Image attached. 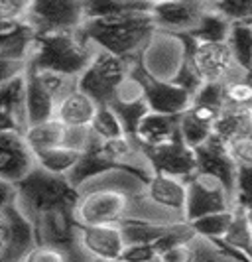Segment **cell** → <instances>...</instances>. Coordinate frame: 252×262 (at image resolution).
<instances>
[{
  "mask_svg": "<svg viewBox=\"0 0 252 262\" xmlns=\"http://www.w3.org/2000/svg\"><path fill=\"white\" fill-rule=\"evenodd\" d=\"M209 10V2L197 0H175V2H154L152 20L159 32L184 36L199 26L203 14Z\"/></svg>",
  "mask_w": 252,
  "mask_h": 262,
  "instance_id": "obj_12",
  "label": "cell"
},
{
  "mask_svg": "<svg viewBox=\"0 0 252 262\" xmlns=\"http://www.w3.org/2000/svg\"><path fill=\"white\" fill-rule=\"evenodd\" d=\"M146 180L130 171H108L79 187L75 215L79 225H122L128 219L148 223H186L170 211L150 201Z\"/></svg>",
  "mask_w": 252,
  "mask_h": 262,
  "instance_id": "obj_1",
  "label": "cell"
},
{
  "mask_svg": "<svg viewBox=\"0 0 252 262\" xmlns=\"http://www.w3.org/2000/svg\"><path fill=\"white\" fill-rule=\"evenodd\" d=\"M237 209L235 199L228 195L223 184L217 182L211 176L195 173L189 180V199H187L186 221L193 223L201 217H207L213 213Z\"/></svg>",
  "mask_w": 252,
  "mask_h": 262,
  "instance_id": "obj_10",
  "label": "cell"
},
{
  "mask_svg": "<svg viewBox=\"0 0 252 262\" xmlns=\"http://www.w3.org/2000/svg\"><path fill=\"white\" fill-rule=\"evenodd\" d=\"M221 241L225 245H228L231 249L240 250V252H244L248 256V252L252 249V225L248 221L246 209H240V207L235 209V219H233L226 235Z\"/></svg>",
  "mask_w": 252,
  "mask_h": 262,
  "instance_id": "obj_31",
  "label": "cell"
},
{
  "mask_svg": "<svg viewBox=\"0 0 252 262\" xmlns=\"http://www.w3.org/2000/svg\"><path fill=\"white\" fill-rule=\"evenodd\" d=\"M237 207H240V209H252V168H239Z\"/></svg>",
  "mask_w": 252,
  "mask_h": 262,
  "instance_id": "obj_42",
  "label": "cell"
},
{
  "mask_svg": "<svg viewBox=\"0 0 252 262\" xmlns=\"http://www.w3.org/2000/svg\"><path fill=\"white\" fill-rule=\"evenodd\" d=\"M99 108L101 106L97 105L87 93L75 89L69 93L65 99L59 101L55 118L61 120L67 128H91Z\"/></svg>",
  "mask_w": 252,
  "mask_h": 262,
  "instance_id": "obj_20",
  "label": "cell"
},
{
  "mask_svg": "<svg viewBox=\"0 0 252 262\" xmlns=\"http://www.w3.org/2000/svg\"><path fill=\"white\" fill-rule=\"evenodd\" d=\"M197 158V173L211 176L228 191V195L237 203V182H239V166L228 154V146L221 142L217 136H211L207 142L195 148Z\"/></svg>",
  "mask_w": 252,
  "mask_h": 262,
  "instance_id": "obj_13",
  "label": "cell"
},
{
  "mask_svg": "<svg viewBox=\"0 0 252 262\" xmlns=\"http://www.w3.org/2000/svg\"><path fill=\"white\" fill-rule=\"evenodd\" d=\"M95 262H122V260H95Z\"/></svg>",
  "mask_w": 252,
  "mask_h": 262,
  "instance_id": "obj_49",
  "label": "cell"
},
{
  "mask_svg": "<svg viewBox=\"0 0 252 262\" xmlns=\"http://www.w3.org/2000/svg\"><path fill=\"white\" fill-rule=\"evenodd\" d=\"M148 262H164V260H162V256H156V258H152V260H148Z\"/></svg>",
  "mask_w": 252,
  "mask_h": 262,
  "instance_id": "obj_48",
  "label": "cell"
},
{
  "mask_svg": "<svg viewBox=\"0 0 252 262\" xmlns=\"http://www.w3.org/2000/svg\"><path fill=\"white\" fill-rule=\"evenodd\" d=\"M26 142L30 144V148L34 150V154H40L45 150H52V148H59V146H65L67 142V126L57 120H45L40 124H34L30 126L28 132L24 134Z\"/></svg>",
  "mask_w": 252,
  "mask_h": 262,
  "instance_id": "obj_25",
  "label": "cell"
},
{
  "mask_svg": "<svg viewBox=\"0 0 252 262\" xmlns=\"http://www.w3.org/2000/svg\"><path fill=\"white\" fill-rule=\"evenodd\" d=\"M186 48V57L195 66L205 83H231L240 77H246L237 63L228 43H199L189 34L179 36Z\"/></svg>",
  "mask_w": 252,
  "mask_h": 262,
  "instance_id": "obj_6",
  "label": "cell"
},
{
  "mask_svg": "<svg viewBox=\"0 0 252 262\" xmlns=\"http://www.w3.org/2000/svg\"><path fill=\"white\" fill-rule=\"evenodd\" d=\"M246 215H248V221H250V225H252V209H246Z\"/></svg>",
  "mask_w": 252,
  "mask_h": 262,
  "instance_id": "obj_47",
  "label": "cell"
},
{
  "mask_svg": "<svg viewBox=\"0 0 252 262\" xmlns=\"http://www.w3.org/2000/svg\"><path fill=\"white\" fill-rule=\"evenodd\" d=\"M213 136H217L226 146L252 136V108L228 105L213 124Z\"/></svg>",
  "mask_w": 252,
  "mask_h": 262,
  "instance_id": "obj_22",
  "label": "cell"
},
{
  "mask_svg": "<svg viewBox=\"0 0 252 262\" xmlns=\"http://www.w3.org/2000/svg\"><path fill=\"white\" fill-rule=\"evenodd\" d=\"M99 48L79 32L40 36L38 48L28 63L38 71H55L79 79L93 63Z\"/></svg>",
  "mask_w": 252,
  "mask_h": 262,
  "instance_id": "obj_3",
  "label": "cell"
},
{
  "mask_svg": "<svg viewBox=\"0 0 252 262\" xmlns=\"http://www.w3.org/2000/svg\"><path fill=\"white\" fill-rule=\"evenodd\" d=\"M226 43H228L240 69L248 73V69L252 67V24H248V22L233 24Z\"/></svg>",
  "mask_w": 252,
  "mask_h": 262,
  "instance_id": "obj_30",
  "label": "cell"
},
{
  "mask_svg": "<svg viewBox=\"0 0 252 262\" xmlns=\"http://www.w3.org/2000/svg\"><path fill=\"white\" fill-rule=\"evenodd\" d=\"M2 182L18 185L38 166V158L26 142L24 134L2 130Z\"/></svg>",
  "mask_w": 252,
  "mask_h": 262,
  "instance_id": "obj_15",
  "label": "cell"
},
{
  "mask_svg": "<svg viewBox=\"0 0 252 262\" xmlns=\"http://www.w3.org/2000/svg\"><path fill=\"white\" fill-rule=\"evenodd\" d=\"M250 24H252V22H250Z\"/></svg>",
  "mask_w": 252,
  "mask_h": 262,
  "instance_id": "obj_52",
  "label": "cell"
},
{
  "mask_svg": "<svg viewBox=\"0 0 252 262\" xmlns=\"http://www.w3.org/2000/svg\"><path fill=\"white\" fill-rule=\"evenodd\" d=\"M132 61L99 50L93 63L79 77V89L99 106H110L119 97L120 87L130 79Z\"/></svg>",
  "mask_w": 252,
  "mask_h": 262,
  "instance_id": "obj_5",
  "label": "cell"
},
{
  "mask_svg": "<svg viewBox=\"0 0 252 262\" xmlns=\"http://www.w3.org/2000/svg\"><path fill=\"white\" fill-rule=\"evenodd\" d=\"M91 130L101 140H112V138H120V136H128L124 126H122V122L119 120V117L114 115V111L110 106H101L99 108Z\"/></svg>",
  "mask_w": 252,
  "mask_h": 262,
  "instance_id": "obj_35",
  "label": "cell"
},
{
  "mask_svg": "<svg viewBox=\"0 0 252 262\" xmlns=\"http://www.w3.org/2000/svg\"><path fill=\"white\" fill-rule=\"evenodd\" d=\"M246 79H248V81H250V83H252V67H250V69H248V73H246Z\"/></svg>",
  "mask_w": 252,
  "mask_h": 262,
  "instance_id": "obj_46",
  "label": "cell"
},
{
  "mask_svg": "<svg viewBox=\"0 0 252 262\" xmlns=\"http://www.w3.org/2000/svg\"><path fill=\"white\" fill-rule=\"evenodd\" d=\"M79 241L81 247L95 260H122L124 250L128 249L124 233L119 225H81Z\"/></svg>",
  "mask_w": 252,
  "mask_h": 262,
  "instance_id": "obj_16",
  "label": "cell"
},
{
  "mask_svg": "<svg viewBox=\"0 0 252 262\" xmlns=\"http://www.w3.org/2000/svg\"><path fill=\"white\" fill-rule=\"evenodd\" d=\"M191 105L209 106L213 111L223 113L226 106H228L225 95V85L223 83H205L201 87V91L193 97V103Z\"/></svg>",
  "mask_w": 252,
  "mask_h": 262,
  "instance_id": "obj_37",
  "label": "cell"
},
{
  "mask_svg": "<svg viewBox=\"0 0 252 262\" xmlns=\"http://www.w3.org/2000/svg\"><path fill=\"white\" fill-rule=\"evenodd\" d=\"M132 77L142 85L144 99L152 113L158 115H184L189 111L193 103V97L187 95L184 89L173 85L170 81H159L148 73L142 59H138L132 66Z\"/></svg>",
  "mask_w": 252,
  "mask_h": 262,
  "instance_id": "obj_9",
  "label": "cell"
},
{
  "mask_svg": "<svg viewBox=\"0 0 252 262\" xmlns=\"http://www.w3.org/2000/svg\"><path fill=\"white\" fill-rule=\"evenodd\" d=\"M225 95L231 106H252V83L246 77L226 83Z\"/></svg>",
  "mask_w": 252,
  "mask_h": 262,
  "instance_id": "obj_39",
  "label": "cell"
},
{
  "mask_svg": "<svg viewBox=\"0 0 252 262\" xmlns=\"http://www.w3.org/2000/svg\"><path fill=\"white\" fill-rule=\"evenodd\" d=\"M146 193L154 205L170 211L181 221H186L187 199H189V182L187 180L166 176V173H154L146 184Z\"/></svg>",
  "mask_w": 252,
  "mask_h": 262,
  "instance_id": "obj_17",
  "label": "cell"
},
{
  "mask_svg": "<svg viewBox=\"0 0 252 262\" xmlns=\"http://www.w3.org/2000/svg\"><path fill=\"white\" fill-rule=\"evenodd\" d=\"M81 156H83V152L67 148V146H59V148H52V150L36 154L40 168L48 170L50 173H55V176H65V178H69V173L77 168Z\"/></svg>",
  "mask_w": 252,
  "mask_h": 262,
  "instance_id": "obj_28",
  "label": "cell"
},
{
  "mask_svg": "<svg viewBox=\"0 0 252 262\" xmlns=\"http://www.w3.org/2000/svg\"><path fill=\"white\" fill-rule=\"evenodd\" d=\"M144 154H146L150 168H152L154 173H166V176L181 178V180H187V182L197 173L195 150L189 148L184 142L181 136L177 140L168 142L164 146L144 148Z\"/></svg>",
  "mask_w": 252,
  "mask_h": 262,
  "instance_id": "obj_14",
  "label": "cell"
},
{
  "mask_svg": "<svg viewBox=\"0 0 252 262\" xmlns=\"http://www.w3.org/2000/svg\"><path fill=\"white\" fill-rule=\"evenodd\" d=\"M158 28L152 20V14H122L87 20L81 28V34L91 39L99 50L119 55L136 63Z\"/></svg>",
  "mask_w": 252,
  "mask_h": 262,
  "instance_id": "obj_2",
  "label": "cell"
},
{
  "mask_svg": "<svg viewBox=\"0 0 252 262\" xmlns=\"http://www.w3.org/2000/svg\"><path fill=\"white\" fill-rule=\"evenodd\" d=\"M211 6L219 14H223L231 24L252 22V0H221V2H211Z\"/></svg>",
  "mask_w": 252,
  "mask_h": 262,
  "instance_id": "obj_36",
  "label": "cell"
},
{
  "mask_svg": "<svg viewBox=\"0 0 252 262\" xmlns=\"http://www.w3.org/2000/svg\"><path fill=\"white\" fill-rule=\"evenodd\" d=\"M191 250L189 262H250L244 252L231 249L221 238L195 236L191 241Z\"/></svg>",
  "mask_w": 252,
  "mask_h": 262,
  "instance_id": "obj_24",
  "label": "cell"
},
{
  "mask_svg": "<svg viewBox=\"0 0 252 262\" xmlns=\"http://www.w3.org/2000/svg\"><path fill=\"white\" fill-rule=\"evenodd\" d=\"M28 73V63H20V61H4L0 59V85L8 83L16 77H22Z\"/></svg>",
  "mask_w": 252,
  "mask_h": 262,
  "instance_id": "obj_45",
  "label": "cell"
},
{
  "mask_svg": "<svg viewBox=\"0 0 252 262\" xmlns=\"http://www.w3.org/2000/svg\"><path fill=\"white\" fill-rule=\"evenodd\" d=\"M38 32L28 22L22 24H2V48L0 59L30 63L38 48Z\"/></svg>",
  "mask_w": 252,
  "mask_h": 262,
  "instance_id": "obj_19",
  "label": "cell"
},
{
  "mask_svg": "<svg viewBox=\"0 0 252 262\" xmlns=\"http://www.w3.org/2000/svg\"><path fill=\"white\" fill-rule=\"evenodd\" d=\"M26 89H28V117H30V126L40 124L45 120L55 118L57 111V101L52 93L41 85L38 71L28 66L26 73Z\"/></svg>",
  "mask_w": 252,
  "mask_h": 262,
  "instance_id": "obj_23",
  "label": "cell"
},
{
  "mask_svg": "<svg viewBox=\"0 0 252 262\" xmlns=\"http://www.w3.org/2000/svg\"><path fill=\"white\" fill-rule=\"evenodd\" d=\"M156 256L158 252L154 249V245H132L124 250L122 262H148Z\"/></svg>",
  "mask_w": 252,
  "mask_h": 262,
  "instance_id": "obj_44",
  "label": "cell"
},
{
  "mask_svg": "<svg viewBox=\"0 0 252 262\" xmlns=\"http://www.w3.org/2000/svg\"><path fill=\"white\" fill-rule=\"evenodd\" d=\"M250 108H252V106H250Z\"/></svg>",
  "mask_w": 252,
  "mask_h": 262,
  "instance_id": "obj_51",
  "label": "cell"
},
{
  "mask_svg": "<svg viewBox=\"0 0 252 262\" xmlns=\"http://www.w3.org/2000/svg\"><path fill=\"white\" fill-rule=\"evenodd\" d=\"M119 227L124 233L126 245L132 247V245H152V243H156L164 235H168L175 225H159L140 221V219H128V221H124Z\"/></svg>",
  "mask_w": 252,
  "mask_h": 262,
  "instance_id": "obj_29",
  "label": "cell"
},
{
  "mask_svg": "<svg viewBox=\"0 0 252 262\" xmlns=\"http://www.w3.org/2000/svg\"><path fill=\"white\" fill-rule=\"evenodd\" d=\"M38 245L36 223L18 203L0 205V258L2 262H24Z\"/></svg>",
  "mask_w": 252,
  "mask_h": 262,
  "instance_id": "obj_8",
  "label": "cell"
},
{
  "mask_svg": "<svg viewBox=\"0 0 252 262\" xmlns=\"http://www.w3.org/2000/svg\"><path fill=\"white\" fill-rule=\"evenodd\" d=\"M228 154L233 156L239 168H252V136L228 144Z\"/></svg>",
  "mask_w": 252,
  "mask_h": 262,
  "instance_id": "obj_43",
  "label": "cell"
},
{
  "mask_svg": "<svg viewBox=\"0 0 252 262\" xmlns=\"http://www.w3.org/2000/svg\"><path fill=\"white\" fill-rule=\"evenodd\" d=\"M179 120L181 115H158L150 113L138 126L136 138L144 148H156L168 142L177 140L179 134Z\"/></svg>",
  "mask_w": 252,
  "mask_h": 262,
  "instance_id": "obj_21",
  "label": "cell"
},
{
  "mask_svg": "<svg viewBox=\"0 0 252 262\" xmlns=\"http://www.w3.org/2000/svg\"><path fill=\"white\" fill-rule=\"evenodd\" d=\"M0 106H2V130L26 134L30 128L26 75L0 85Z\"/></svg>",
  "mask_w": 252,
  "mask_h": 262,
  "instance_id": "obj_18",
  "label": "cell"
},
{
  "mask_svg": "<svg viewBox=\"0 0 252 262\" xmlns=\"http://www.w3.org/2000/svg\"><path fill=\"white\" fill-rule=\"evenodd\" d=\"M24 262H71V258L65 250L59 249V247L38 243L30 250V254L24 258Z\"/></svg>",
  "mask_w": 252,
  "mask_h": 262,
  "instance_id": "obj_41",
  "label": "cell"
},
{
  "mask_svg": "<svg viewBox=\"0 0 252 262\" xmlns=\"http://www.w3.org/2000/svg\"><path fill=\"white\" fill-rule=\"evenodd\" d=\"M172 83L177 85L179 89H184V91H186L187 95H191V97H195V95L201 91V87L205 85V81H203V77L199 75V71L195 69V66H193L187 57H186V61L181 63V67H179V71L175 73V77H173Z\"/></svg>",
  "mask_w": 252,
  "mask_h": 262,
  "instance_id": "obj_38",
  "label": "cell"
},
{
  "mask_svg": "<svg viewBox=\"0 0 252 262\" xmlns=\"http://www.w3.org/2000/svg\"><path fill=\"white\" fill-rule=\"evenodd\" d=\"M233 24L226 20L223 14H219L209 2V10L203 14L199 26L195 28L189 36L199 43H226L231 36Z\"/></svg>",
  "mask_w": 252,
  "mask_h": 262,
  "instance_id": "obj_26",
  "label": "cell"
},
{
  "mask_svg": "<svg viewBox=\"0 0 252 262\" xmlns=\"http://www.w3.org/2000/svg\"><path fill=\"white\" fill-rule=\"evenodd\" d=\"M179 134L189 148H199L213 136V126L195 118L191 113H184L179 120Z\"/></svg>",
  "mask_w": 252,
  "mask_h": 262,
  "instance_id": "obj_34",
  "label": "cell"
},
{
  "mask_svg": "<svg viewBox=\"0 0 252 262\" xmlns=\"http://www.w3.org/2000/svg\"><path fill=\"white\" fill-rule=\"evenodd\" d=\"M38 36L79 32L87 22V2L79 0H32L26 20Z\"/></svg>",
  "mask_w": 252,
  "mask_h": 262,
  "instance_id": "obj_7",
  "label": "cell"
},
{
  "mask_svg": "<svg viewBox=\"0 0 252 262\" xmlns=\"http://www.w3.org/2000/svg\"><path fill=\"white\" fill-rule=\"evenodd\" d=\"M235 219V209L223 211V213H213L207 217H201L197 221L189 223L193 227L195 235L205 236V238H223L228 231V227Z\"/></svg>",
  "mask_w": 252,
  "mask_h": 262,
  "instance_id": "obj_33",
  "label": "cell"
},
{
  "mask_svg": "<svg viewBox=\"0 0 252 262\" xmlns=\"http://www.w3.org/2000/svg\"><path fill=\"white\" fill-rule=\"evenodd\" d=\"M154 2L140 0H97L87 2V20L106 18V16H122V14H152Z\"/></svg>",
  "mask_w": 252,
  "mask_h": 262,
  "instance_id": "obj_27",
  "label": "cell"
},
{
  "mask_svg": "<svg viewBox=\"0 0 252 262\" xmlns=\"http://www.w3.org/2000/svg\"><path fill=\"white\" fill-rule=\"evenodd\" d=\"M140 59L150 75H154L159 81L172 83L181 63L186 61V48H184V41L179 36L166 34V32L158 30L154 34V38L150 39V43Z\"/></svg>",
  "mask_w": 252,
  "mask_h": 262,
  "instance_id": "obj_11",
  "label": "cell"
},
{
  "mask_svg": "<svg viewBox=\"0 0 252 262\" xmlns=\"http://www.w3.org/2000/svg\"><path fill=\"white\" fill-rule=\"evenodd\" d=\"M248 258H250V262H252V249H250V252H248Z\"/></svg>",
  "mask_w": 252,
  "mask_h": 262,
  "instance_id": "obj_50",
  "label": "cell"
},
{
  "mask_svg": "<svg viewBox=\"0 0 252 262\" xmlns=\"http://www.w3.org/2000/svg\"><path fill=\"white\" fill-rule=\"evenodd\" d=\"M30 8H32V0H2V4H0L2 24H22V22H26Z\"/></svg>",
  "mask_w": 252,
  "mask_h": 262,
  "instance_id": "obj_40",
  "label": "cell"
},
{
  "mask_svg": "<svg viewBox=\"0 0 252 262\" xmlns=\"http://www.w3.org/2000/svg\"><path fill=\"white\" fill-rule=\"evenodd\" d=\"M110 108L114 111V115H117L119 120L122 122L126 134H128V136H134V138H136V132H138L140 122L152 113L144 97H142V99H136V101H128V103L117 101V103L110 105Z\"/></svg>",
  "mask_w": 252,
  "mask_h": 262,
  "instance_id": "obj_32",
  "label": "cell"
},
{
  "mask_svg": "<svg viewBox=\"0 0 252 262\" xmlns=\"http://www.w3.org/2000/svg\"><path fill=\"white\" fill-rule=\"evenodd\" d=\"M16 187L18 203L32 221H36V217L43 211L59 205H77L79 201V189L69 182V178L50 173L40 166H36V170Z\"/></svg>",
  "mask_w": 252,
  "mask_h": 262,
  "instance_id": "obj_4",
  "label": "cell"
}]
</instances>
